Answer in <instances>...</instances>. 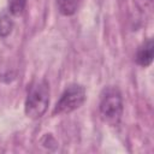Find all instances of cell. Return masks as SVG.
Returning <instances> with one entry per match:
<instances>
[{
    "mask_svg": "<svg viewBox=\"0 0 154 154\" xmlns=\"http://www.w3.org/2000/svg\"><path fill=\"white\" fill-rule=\"evenodd\" d=\"M49 105V85L46 81H38L31 84L24 103L25 114L29 118H41Z\"/></svg>",
    "mask_w": 154,
    "mask_h": 154,
    "instance_id": "obj_1",
    "label": "cell"
},
{
    "mask_svg": "<svg viewBox=\"0 0 154 154\" xmlns=\"http://www.w3.org/2000/svg\"><path fill=\"white\" fill-rule=\"evenodd\" d=\"M123 108L124 105L120 91L116 87L103 89L99 105L101 118L109 125H117L120 122Z\"/></svg>",
    "mask_w": 154,
    "mask_h": 154,
    "instance_id": "obj_2",
    "label": "cell"
},
{
    "mask_svg": "<svg viewBox=\"0 0 154 154\" xmlns=\"http://www.w3.org/2000/svg\"><path fill=\"white\" fill-rule=\"evenodd\" d=\"M87 97V93L83 85L81 84H70L61 94V96L59 97V100L57 101L54 109H53V114H66V113H71L75 109L79 108Z\"/></svg>",
    "mask_w": 154,
    "mask_h": 154,
    "instance_id": "obj_3",
    "label": "cell"
},
{
    "mask_svg": "<svg viewBox=\"0 0 154 154\" xmlns=\"http://www.w3.org/2000/svg\"><path fill=\"white\" fill-rule=\"evenodd\" d=\"M153 57H154V43L153 40L149 38L138 48L135 60L140 66L148 67L153 61Z\"/></svg>",
    "mask_w": 154,
    "mask_h": 154,
    "instance_id": "obj_4",
    "label": "cell"
},
{
    "mask_svg": "<svg viewBox=\"0 0 154 154\" xmlns=\"http://www.w3.org/2000/svg\"><path fill=\"white\" fill-rule=\"evenodd\" d=\"M55 1H57L58 11L63 16H66V17L75 14L81 2V0H55Z\"/></svg>",
    "mask_w": 154,
    "mask_h": 154,
    "instance_id": "obj_5",
    "label": "cell"
},
{
    "mask_svg": "<svg viewBox=\"0 0 154 154\" xmlns=\"http://www.w3.org/2000/svg\"><path fill=\"white\" fill-rule=\"evenodd\" d=\"M10 14V12L0 13V37L8 36L13 29V20Z\"/></svg>",
    "mask_w": 154,
    "mask_h": 154,
    "instance_id": "obj_6",
    "label": "cell"
},
{
    "mask_svg": "<svg viewBox=\"0 0 154 154\" xmlns=\"http://www.w3.org/2000/svg\"><path fill=\"white\" fill-rule=\"evenodd\" d=\"M26 6V0H8V12L12 16H20Z\"/></svg>",
    "mask_w": 154,
    "mask_h": 154,
    "instance_id": "obj_7",
    "label": "cell"
},
{
    "mask_svg": "<svg viewBox=\"0 0 154 154\" xmlns=\"http://www.w3.org/2000/svg\"><path fill=\"white\" fill-rule=\"evenodd\" d=\"M137 6L142 10V11H146V10H150L152 8V2L153 0H135Z\"/></svg>",
    "mask_w": 154,
    "mask_h": 154,
    "instance_id": "obj_8",
    "label": "cell"
}]
</instances>
